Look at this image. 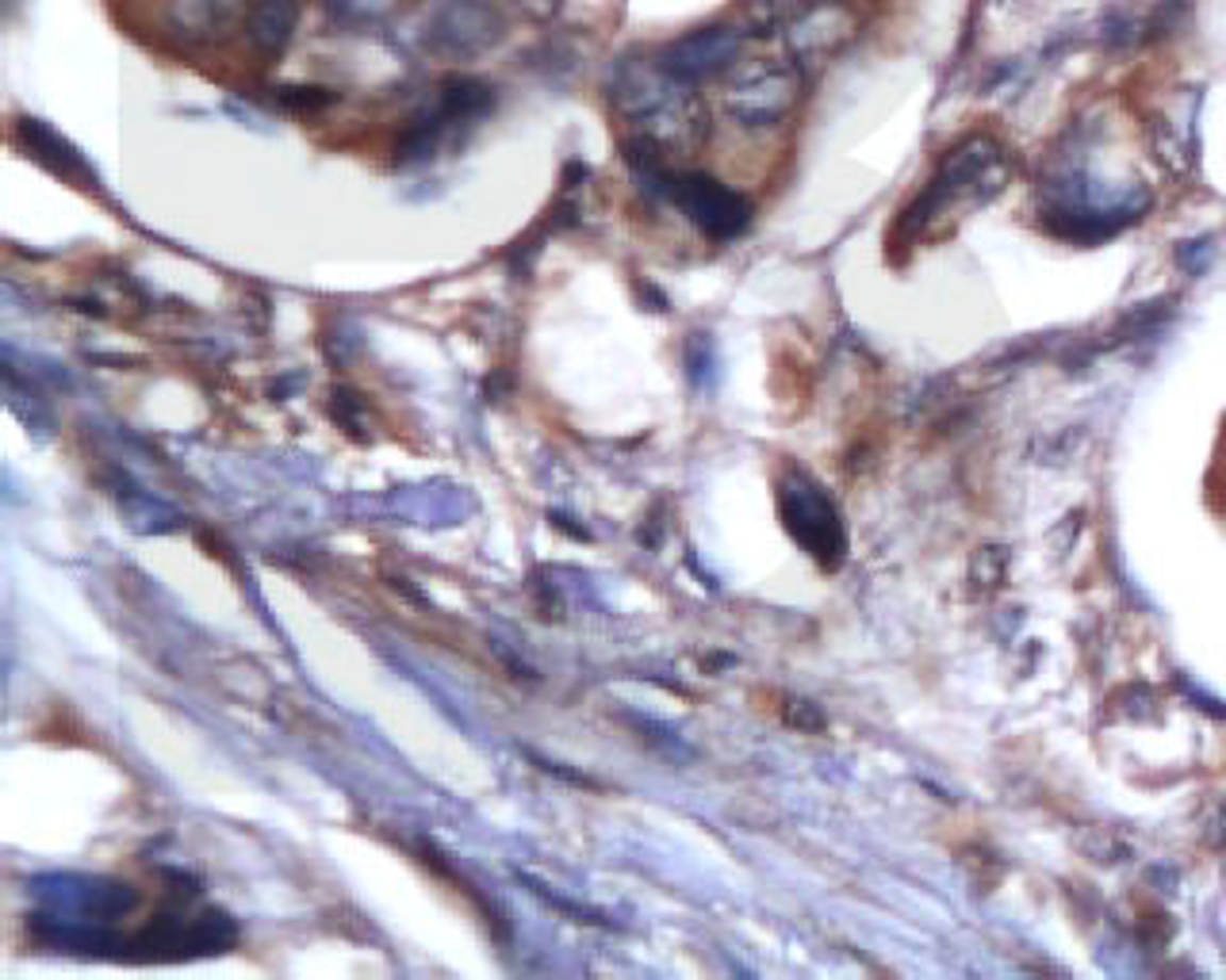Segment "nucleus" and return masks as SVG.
<instances>
[{
  "instance_id": "f257e3e1",
  "label": "nucleus",
  "mask_w": 1226,
  "mask_h": 980,
  "mask_svg": "<svg viewBox=\"0 0 1226 980\" xmlns=\"http://www.w3.org/2000/svg\"><path fill=\"white\" fill-rule=\"evenodd\" d=\"M613 107L636 127V138L651 143L663 153H690L706 143L709 115L698 100L694 85L679 81L675 73L656 62L629 57L610 77Z\"/></svg>"
},
{
  "instance_id": "f03ea898",
  "label": "nucleus",
  "mask_w": 1226,
  "mask_h": 980,
  "mask_svg": "<svg viewBox=\"0 0 1226 980\" xmlns=\"http://www.w3.org/2000/svg\"><path fill=\"white\" fill-rule=\"evenodd\" d=\"M1012 177V162L1008 150L996 143L993 134H970L958 146H950L947 157L939 162L935 177L912 207L900 215V230L916 242L939 215H962V211L985 207L993 196H1000Z\"/></svg>"
},
{
  "instance_id": "f8f14e48",
  "label": "nucleus",
  "mask_w": 1226,
  "mask_h": 980,
  "mask_svg": "<svg viewBox=\"0 0 1226 980\" xmlns=\"http://www.w3.org/2000/svg\"><path fill=\"white\" fill-rule=\"evenodd\" d=\"M801 0H744V28L751 35H775L794 23Z\"/></svg>"
},
{
  "instance_id": "1a4fd4ad",
  "label": "nucleus",
  "mask_w": 1226,
  "mask_h": 980,
  "mask_svg": "<svg viewBox=\"0 0 1226 980\" xmlns=\"http://www.w3.org/2000/svg\"><path fill=\"white\" fill-rule=\"evenodd\" d=\"M855 31V16L835 0H821L813 9H801L794 16V23L785 28V47H790V57L801 66L805 57H828L851 38Z\"/></svg>"
},
{
  "instance_id": "423d86ee",
  "label": "nucleus",
  "mask_w": 1226,
  "mask_h": 980,
  "mask_svg": "<svg viewBox=\"0 0 1226 980\" xmlns=\"http://www.w3.org/2000/svg\"><path fill=\"white\" fill-rule=\"evenodd\" d=\"M502 38V16L479 0H449L426 23V47L441 57H476Z\"/></svg>"
},
{
  "instance_id": "4468645a",
  "label": "nucleus",
  "mask_w": 1226,
  "mask_h": 980,
  "mask_svg": "<svg viewBox=\"0 0 1226 980\" xmlns=\"http://www.w3.org/2000/svg\"><path fill=\"white\" fill-rule=\"evenodd\" d=\"M342 19H383L387 12L399 9V0H326Z\"/></svg>"
},
{
  "instance_id": "2eb2a0df",
  "label": "nucleus",
  "mask_w": 1226,
  "mask_h": 980,
  "mask_svg": "<svg viewBox=\"0 0 1226 980\" xmlns=\"http://www.w3.org/2000/svg\"><path fill=\"white\" fill-rule=\"evenodd\" d=\"M785 720L794 724V728H801V732H821L824 728V716L816 713V704H809V701H794V697H790V701H785Z\"/></svg>"
},
{
  "instance_id": "ddd939ff",
  "label": "nucleus",
  "mask_w": 1226,
  "mask_h": 980,
  "mask_svg": "<svg viewBox=\"0 0 1226 980\" xmlns=\"http://www.w3.org/2000/svg\"><path fill=\"white\" fill-rule=\"evenodd\" d=\"M277 100L284 107H296V112H315V107H326L334 100L330 88H315V85H287L277 88Z\"/></svg>"
},
{
  "instance_id": "9d476101",
  "label": "nucleus",
  "mask_w": 1226,
  "mask_h": 980,
  "mask_svg": "<svg viewBox=\"0 0 1226 980\" xmlns=\"http://www.w3.org/2000/svg\"><path fill=\"white\" fill-rule=\"evenodd\" d=\"M299 28V0H258L253 12H249V43L261 50V54L277 57L284 54V47L292 43Z\"/></svg>"
},
{
  "instance_id": "0eeeda50",
  "label": "nucleus",
  "mask_w": 1226,
  "mask_h": 980,
  "mask_svg": "<svg viewBox=\"0 0 1226 980\" xmlns=\"http://www.w3.org/2000/svg\"><path fill=\"white\" fill-rule=\"evenodd\" d=\"M740 43H744V31L736 28H698L690 35L675 38L670 47H663L660 66L667 73H675L686 85H698L706 77L725 73L740 54Z\"/></svg>"
},
{
  "instance_id": "20e7f679",
  "label": "nucleus",
  "mask_w": 1226,
  "mask_h": 980,
  "mask_svg": "<svg viewBox=\"0 0 1226 980\" xmlns=\"http://www.w3.org/2000/svg\"><path fill=\"white\" fill-rule=\"evenodd\" d=\"M805 77L794 57H759L736 66L725 81V112L740 127H775L801 100Z\"/></svg>"
},
{
  "instance_id": "6e6552de",
  "label": "nucleus",
  "mask_w": 1226,
  "mask_h": 980,
  "mask_svg": "<svg viewBox=\"0 0 1226 980\" xmlns=\"http://www.w3.org/2000/svg\"><path fill=\"white\" fill-rule=\"evenodd\" d=\"M258 0H169L165 28L177 31L184 43H222L234 31L249 28V12Z\"/></svg>"
},
{
  "instance_id": "39448f33",
  "label": "nucleus",
  "mask_w": 1226,
  "mask_h": 980,
  "mask_svg": "<svg viewBox=\"0 0 1226 980\" xmlns=\"http://www.w3.org/2000/svg\"><path fill=\"white\" fill-rule=\"evenodd\" d=\"M667 196L713 242H732L751 227V203L706 172H670Z\"/></svg>"
},
{
  "instance_id": "9b49d317",
  "label": "nucleus",
  "mask_w": 1226,
  "mask_h": 980,
  "mask_svg": "<svg viewBox=\"0 0 1226 980\" xmlns=\"http://www.w3.org/2000/svg\"><path fill=\"white\" fill-rule=\"evenodd\" d=\"M16 138L31 150V157H38V162H47L54 172H62V177H81V181H88V165L81 162V153L73 150V146L66 143V138H57L54 131H50L47 123H38V119H19L16 123Z\"/></svg>"
},
{
  "instance_id": "dca6fc26",
  "label": "nucleus",
  "mask_w": 1226,
  "mask_h": 980,
  "mask_svg": "<svg viewBox=\"0 0 1226 980\" xmlns=\"http://www.w3.org/2000/svg\"><path fill=\"white\" fill-rule=\"evenodd\" d=\"M1207 246H1211V242H1207V238H1204V242H1188V246H1180V249H1177L1180 265L1196 272V268H1199V258H1207Z\"/></svg>"
},
{
  "instance_id": "7ed1b4c3",
  "label": "nucleus",
  "mask_w": 1226,
  "mask_h": 980,
  "mask_svg": "<svg viewBox=\"0 0 1226 980\" xmlns=\"http://www.w3.org/2000/svg\"><path fill=\"white\" fill-rule=\"evenodd\" d=\"M778 514H782L785 533L801 544L821 567L835 571L847 555V529L821 483L801 467H785L778 479Z\"/></svg>"
}]
</instances>
